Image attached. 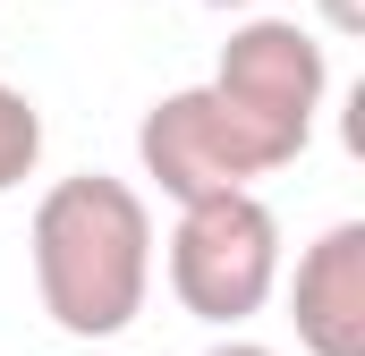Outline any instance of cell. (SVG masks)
<instances>
[{
	"instance_id": "2",
	"label": "cell",
	"mask_w": 365,
	"mask_h": 356,
	"mask_svg": "<svg viewBox=\"0 0 365 356\" xmlns=\"http://www.w3.org/2000/svg\"><path fill=\"white\" fill-rule=\"evenodd\" d=\"M306 145H289L280 127L247 119L230 93L212 85H179L162 93L136 127V162L170 204H212V195H255V178L289 170Z\"/></svg>"
},
{
	"instance_id": "7",
	"label": "cell",
	"mask_w": 365,
	"mask_h": 356,
	"mask_svg": "<svg viewBox=\"0 0 365 356\" xmlns=\"http://www.w3.org/2000/svg\"><path fill=\"white\" fill-rule=\"evenodd\" d=\"M314 17L331 34H365V0H314Z\"/></svg>"
},
{
	"instance_id": "4",
	"label": "cell",
	"mask_w": 365,
	"mask_h": 356,
	"mask_svg": "<svg viewBox=\"0 0 365 356\" xmlns=\"http://www.w3.org/2000/svg\"><path fill=\"white\" fill-rule=\"evenodd\" d=\"M204 85L230 93L247 119L280 127L289 145H306V136H314V110H323V93H331V60H323V43H314L297 17H238Z\"/></svg>"
},
{
	"instance_id": "5",
	"label": "cell",
	"mask_w": 365,
	"mask_h": 356,
	"mask_svg": "<svg viewBox=\"0 0 365 356\" xmlns=\"http://www.w3.org/2000/svg\"><path fill=\"white\" fill-rule=\"evenodd\" d=\"M289 323L306 356H365V221H331L297 255Z\"/></svg>"
},
{
	"instance_id": "9",
	"label": "cell",
	"mask_w": 365,
	"mask_h": 356,
	"mask_svg": "<svg viewBox=\"0 0 365 356\" xmlns=\"http://www.w3.org/2000/svg\"><path fill=\"white\" fill-rule=\"evenodd\" d=\"M204 9H264V0H204Z\"/></svg>"
},
{
	"instance_id": "3",
	"label": "cell",
	"mask_w": 365,
	"mask_h": 356,
	"mask_svg": "<svg viewBox=\"0 0 365 356\" xmlns=\"http://www.w3.org/2000/svg\"><path fill=\"white\" fill-rule=\"evenodd\" d=\"M170 297L195 323L238 331L247 314H264L280 288V221L264 195H212V204H179V229L162 246Z\"/></svg>"
},
{
	"instance_id": "8",
	"label": "cell",
	"mask_w": 365,
	"mask_h": 356,
	"mask_svg": "<svg viewBox=\"0 0 365 356\" xmlns=\"http://www.w3.org/2000/svg\"><path fill=\"white\" fill-rule=\"evenodd\" d=\"M204 356H280V348H264V340H212Z\"/></svg>"
},
{
	"instance_id": "1",
	"label": "cell",
	"mask_w": 365,
	"mask_h": 356,
	"mask_svg": "<svg viewBox=\"0 0 365 356\" xmlns=\"http://www.w3.org/2000/svg\"><path fill=\"white\" fill-rule=\"evenodd\" d=\"M26 255L43 314L68 340H119L153 288V204L102 170L51 178L26 221Z\"/></svg>"
},
{
	"instance_id": "6",
	"label": "cell",
	"mask_w": 365,
	"mask_h": 356,
	"mask_svg": "<svg viewBox=\"0 0 365 356\" xmlns=\"http://www.w3.org/2000/svg\"><path fill=\"white\" fill-rule=\"evenodd\" d=\"M34 162H43V110H34V93L0 77V195L17 178H34Z\"/></svg>"
}]
</instances>
